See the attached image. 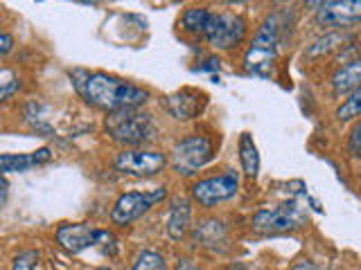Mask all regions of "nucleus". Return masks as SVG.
Returning a JSON list of instances; mask_svg holds the SVG:
<instances>
[{
    "mask_svg": "<svg viewBox=\"0 0 361 270\" xmlns=\"http://www.w3.org/2000/svg\"><path fill=\"white\" fill-rule=\"evenodd\" d=\"M167 165V158L161 151H152V149H124L122 153L116 155L113 167L116 172L124 176H154L158 172H163Z\"/></svg>",
    "mask_w": 361,
    "mask_h": 270,
    "instance_id": "obj_10",
    "label": "nucleus"
},
{
    "mask_svg": "<svg viewBox=\"0 0 361 270\" xmlns=\"http://www.w3.org/2000/svg\"><path fill=\"white\" fill-rule=\"evenodd\" d=\"M52 160V151L43 146L32 153H0V174H23Z\"/></svg>",
    "mask_w": 361,
    "mask_h": 270,
    "instance_id": "obj_13",
    "label": "nucleus"
},
{
    "mask_svg": "<svg viewBox=\"0 0 361 270\" xmlns=\"http://www.w3.org/2000/svg\"><path fill=\"white\" fill-rule=\"evenodd\" d=\"M165 196H167L165 187H156L152 191H127V194H122L116 200V205L111 210L113 225H129L133 221H138L156 202L165 200Z\"/></svg>",
    "mask_w": 361,
    "mask_h": 270,
    "instance_id": "obj_7",
    "label": "nucleus"
},
{
    "mask_svg": "<svg viewBox=\"0 0 361 270\" xmlns=\"http://www.w3.org/2000/svg\"><path fill=\"white\" fill-rule=\"evenodd\" d=\"M190 219H192V207L190 200L178 196L172 200V207H169V219H167V234L172 236L174 241H180L190 230Z\"/></svg>",
    "mask_w": 361,
    "mask_h": 270,
    "instance_id": "obj_14",
    "label": "nucleus"
},
{
    "mask_svg": "<svg viewBox=\"0 0 361 270\" xmlns=\"http://www.w3.org/2000/svg\"><path fill=\"white\" fill-rule=\"evenodd\" d=\"M316 7V22L321 27L350 30L361 25V0H330Z\"/></svg>",
    "mask_w": 361,
    "mask_h": 270,
    "instance_id": "obj_11",
    "label": "nucleus"
},
{
    "mask_svg": "<svg viewBox=\"0 0 361 270\" xmlns=\"http://www.w3.org/2000/svg\"><path fill=\"white\" fill-rule=\"evenodd\" d=\"M208 97L197 88H180L165 97V108L174 120H195L206 108Z\"/></svg>",
    "mask_w": 361,
    "mask_h": 270,
    "instance_id": "obj_12",
    "label": "nucleus"
},
{
    "mask_svg": "<svg viewBox=\"0 0 361 270\" xmlns=\"http://www.w3.org/2000/svg\"><path fill=\"white\" fill-rule=\"evenodd\" d=\"M240 191V176L235 172H226L219 176L203 178L199 183L192 185V198H195L201 207H214L219 202H226L237 196Z\"/></svg>",
    "mask_w": 361,
    "mask_h": 270,
    "instance_id": "obj_9",
    "label": "nucleus"
},
{
    "mask_svg": "<svg viewBox=\"0 0 361 270\" xmlns=\"http://www.w3.org/2000/svg\"><path fill=\"white\" fill-rule=\"evenodd\" d=\"M11 50H14V37L11 34H0V56H7Z\"/></svg>",
    "mask_w": 361,
    "mask_h": 270,
    "instance_id": "obj_25",
    "label": "nucleus"
},
{
    "mask_svg": "<svg viewBox=\"0 0 361 270\" xmlns=\"http://www.w3.org/2000/svg\"><path fill=\"white\" fill-rule=\"evenodd\" d=\"M176 270H199L195 264L190 262V259H178V264H176Z\"/></svg>",
    "mask_w": 361,
    "mask_h": 270,
    "instance_id": "obj_28",
    "label": "nucleus"
},
{
    "mask_svg": "<svg viewBox=\"0 0 361 270\" xmlns=\"http://www.w3.org/2000/svg\"><path fill=\"white\" fill-rule=\"evenodd\" d=\"M39 250H23L16 259H14V264H11V270H34L39 264Z\"/></svg>",
    "mask_w": 361,
    "mask_h": 270,
    "instance_id": "obj_23",
    "label": "nucleus"
},
{
    "mask_svg": "<svg viewBox=\"0 0 361 270\" xmlns=\"http://www.w3.org/2000/svg\"><path fill=\"white\" fill-rule=\"evenodd\" d=\"M7 196H9V183L5 180V176L0 174V210L5 207V202H7Z\"/></svg>",
    "mask_w": 361,
    "mask_h": 270,
    "instance_id": "obj_26",
    "label": "nucleus"
},
{
    "mask_svg": "<svg viewBox=\"0 0 361 270\" xmlns=\"http://www.w3.org/2000/svg\"><path fill=\"white\" fill-rule=\"evenodd\" d=\"M56 243H59L66 252L79 255L88 250V248H102L104 255L118 252V239L116 234L109 230L90 228L86 223H63L56 228Z\"/></svg>",
    "mask_w": 361,
    "mask_h": 270,
    "instance_id": "obj_4",
    "label": "nucleus"
},
{
    "mask_svg": "<svg viewBox=\"0 0 361 270\" xmlns=\"http://www.w3.org/2000/svg\"><path fill=\"white\" fill-rule=\"evenodd\" d=\"M195 241L201 243L203 248H212V250H217L221 243H226V228H224V223L217 221V219L201 221L195 228Z\"/></svg>",
    "mask_w": 361,
    "mask_h": 270,
    "instance_id": "obj_16",
    "label": "nucleus"
},
{
    "mask_svg": "<svg viewBox=\"0 0 361 270\" xmlns=\"http://www.w3.org/2000/svg\"><path fill=\"white\" fill-rule=\"evenodd\" d=\"M214 158V146L203 135H188L172 149V167L180 176H195Z\"/></svg>",
    "mask_w": 361,
    "mask_h": 270,
    "instance_id": "obj_6",
    "label": "nucleus"
},
{
    "mask_svg": "<svg viewBox=\"0 0 361 270\" xmlns=\"http://www.w3.org/2000/svg\"><path fill=\"white\" fill-rule=\"evenodd\" d=\"M361 115V86L355 88L353 93H348V97L343 99V104H338L334 117L338 122H350Z\"/></svg>",
    "mask_w": 361,
    "mask_h": 270,
    "instance_id": "obj_19",
    "label": "nucleus"
},
{
    "mask_svg": "<svg viewBox=\"0 0 361 270\" xmlns=\"http://www.w3.org/2000/svg\"><path fill=\"white\" fill-rule=\"evenodd\" d=\"M131 270H167L165 257L156 250H142V252H138V257H135Z\"/></svg>",
    "mask_w": 361,
    "mask_h": 270,
    "instance_id": "obj_20",
    "label": "nucleus"
},
{
    "mask_svg": "<svg viewBox=\"0 0 361 270\" xmlns=\"http://www.w3.org/2000/svg\"><path fill=\"white\" fill-rule=\"evenodd\" d=\"M348 151L361 160V120L355 124V129H353V133H350V138H348Z\"/></svg>",
    "mask_w": 361,
    "mask_h": 270,
    "instance_id": "obj_24",
    "label": "nucleus"
},
{
    "mask_svg": "<svg viewBox=\"0 0 361 270\" xmlns=\"http://www.w3.org/2000/svg\"><path fill=\"white\" fill-rule=\"evenodd\" d=\"M206 41L217 50H233L246 37V20L237 14H226V11H210L206 25Z\"/></svg>",
    "mask_w": 361,
    "mask_h": 270,
    "instance_id": "obj_8",
    "label": "nucleus"
},
{
    "mask_svg": "<svg viewBox=\"0 0 361 270\" xmlns=\"http://www.w3.org/2000/svg\"><path fill=\"white\" fill-rule=\"evenodd\" d=\"M305 221H307V212L296 200H289L278 207L259 210L253 217L251 225L259 234H280V232H291L302 228Z\"/></svg>",
    "mask_w": 361,
    "mask_h": 270,
    "instance_id": "obj_5",
    "label": "nucleus"
},
{
    "mask_svg": "<svg viewBox=\"0 0 361 270\" xmlns=\"http://www.w3.org/2000/svg\"><path fill=\"white\" fill-rule=\"evenodd\" d=\"M20 88V77L9 70V68H0V101L11 99Z\"/></svg>",
    "mask_w": 361,
    "mask_h": 270,
    "instance_id": "obj_22",
    "label": "nucleus"
},
{
    "mask_svg": "<svg viewBox=\"0 0 361 270\" xmlns=\"http://www.w3.org/2000/svg\"><path fill=\"white\" fill-rule=\"evenodd\" d=\"M343 41H345V37H343L341 32H330V34H325V37H321V39L316 41V43L312 45V48L307 50V56H321V54L332 52V50H336Z\"/></svg>",
    "mask_w": 361,
    "mask_h": 270,
    "instance_id": "obj_21",
    "label": "nucleus"
},
{
    "mask_svg": "<svg viewBox=\"0 0 361 270\" xmlns=\"http://www.w3.org/2000/svg\"><path fill=\"white\" fill-rule=\"evenodd\" d=\"M95 270H111V268H106V266H102V268H95Z\"/></svg>",
    "mask_w": 361,
    "mask_h": 270,
    "instance_id": "obj_29",
    "label": "nucleus"
},
{
    "mask_svg": "<svg viewBox=\"0 0 361 270\" xmlns=\"http://www.w3.org/2000/svg\"><path fill=\"white\" fill-rule=\"evenodd\" d=\"M240 162L248 178H255L259 174V153L251 133H242L240 138Z\"/></svg>",
    "mask_w": 361,
    "mask_h": 270,
    "instance_id": "obj_17",
    "label": "nucleus"
},
{
    "mask_svg": "<svg viewBox=\"0 0 361 270\" xmlns=\"http://www.w3.org/2000/svg\"><path fill=\"white\" fill-rule=\"evenodd\" d=\"M73 86L86 104L116 112L140 108L147 104L149 93L145 88L135 86L131 82H124L120 77H113L106 72H88V70H73L71 72Z\"/></svg>",
    "mask_w": 361,
    "mask_h": 270,
    "instance_id": "obj_1",
    "label": "nucleus"
},
{
    "mask_svg": "<svg viewBox=\"0 0 361 270\" xmlns=\"http://www.w3.org/2000/svg\"><path fill=\"white\" fill-rule=\"evenodd\" d=\"M104 129L113 142L127 146V149H138V146L149 144L152 140H156L158 133L152 115L140 108L109 112Z\"/></svg>",
    "mask_w": 361,
    "mask_h": 270,
    "instance_id": "obj_2",
    "label": "nucleus"
},
{
    "mask_svg": "<svg viewBox=\"0 0 361 270\" xmlns=\"http://www.w3.org/2000/svg\"><path fill=\"white\" fill-rule=\"evenodd\" d=\"M359 86H361V56L348 61L332 75V93L341 97V95L353 93Z\"/></svg>",
    "mask_w": 361,
    "mask_h": 270,
    "instance_id": "obj_15",
    "label": "nucleus"
},
{
    "mask_svg": "<svg viewBox=\"0 0 361 270\" xmlns=\"http://www.w3.org/2000/svg\"><path fill=\"white\" fill-rule=\"evenodd\" d=\"M278 41H280V18L278 14H271L257 27L251 45H248V50L244 54V70L248 75L267 77L276 63Z\"/></svg>",
    "mask_w": 361,
    "mask_h": 270,
    "instance_id": "obj_3",
    "label": "nucleus"
},
{
    "mask_svg": "<svg viewBox=\"0 0 361 270\" xmlns=\"http://www.w3.org/2000/svg\"><path fill=\"white\" fill-rule=\"evenodd\" d=\"M210 18V9L208 7H188L180 16V27L190 34H197V37H203L206 34V25Z\"/></svg>",
    "mask_w": 361,
    "mask_h": 270,
    "instance_id": "obj_18",
    "label": "nucleus"
},
{
    "mask_svg": "<svg viewBox=\"0 0 361 270\" xmlns=\"http://www.w3.org/2000/svg\"><path fill=\"white\" fill-rule=\"evenodd\" d=\"M291 270H319V268H316V264L307 262V259H300L298 264H293V268H291Z\"/></svg>",
    "mask_w": 361,
    "mask_h": 270,
    "instance_id": "obj_27",
    "label": "nucleus"
}]
</instances>
